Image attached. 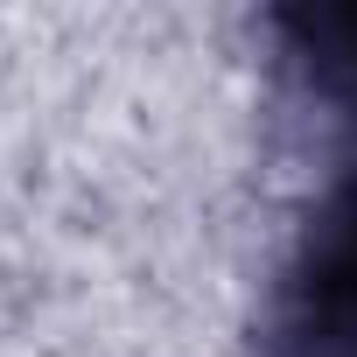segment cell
<instances>
[{
  "label": "cell",
  "instance_id": "6da1fadb",
  "mask_svg": "<svg viewBox=\"0 0 357 357\" xmlns=\"http://www.w3.org/2000/svg\"><path fill=\"white\" fill-rule=\"evenodd\" d=\"M287 36H294V50L308 56V70H315L329 91L357 98V8H315V15H287Z\"/></svg>",
  "mask_w": 357,
  "mask_h": 357
}]
</instances>
